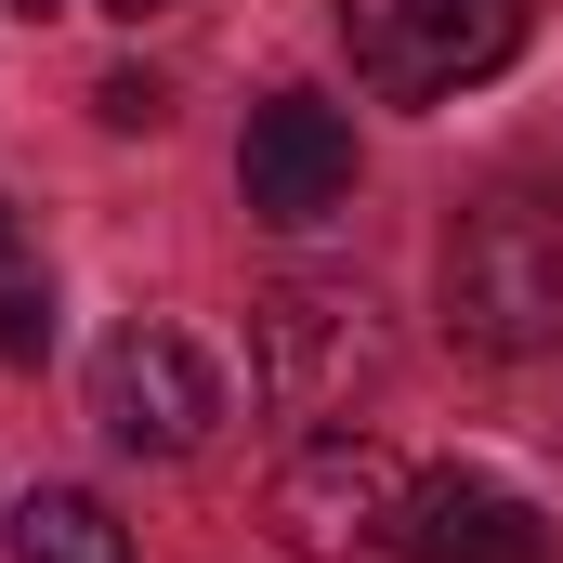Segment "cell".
<instances>
[{"label": "cell", "mask_w": 563, "mask_h": 563, "mask_svg": "<svg viewBox=\"0 0 563 563\" xmlns=\"http://www.w3.org/2000/svg\"><path fill=\"white\" fill-rule=\"evenodd\" d=\"M380 367H394V341H380L367 288H276L250 314V380H263V407H288V420H341Z\"/></svg>", "instance_id": "obj_4"}, {"label": "cell", "mask_w": 563, "mask_h": 563, "mask_svg": "<svg viewBox=\"0 0 563 563\" xmlns=\"http://www.w3.org/2000/svg\"><path fill=\"white\" fill-rule=\"evenodd\" d=\"M13 563H132V525L92 485H26L13 498Z\"/></svg>", "instance_id": "obj_8"}, {"label": "cell", "mask_w": 563, "mask_h": 563, "mask_svg": "<svg viewBox=\"0 0 563 563\" xmlns=\"http://www.w3.org/2000/svg\"><path fill=\"white\" fill-rule=\"evenodd\" d=\"M445 328L472 354H551L563 341V197L551 184H485L459 223H445Z\"/></svg>", "instance_id": "obj_1"}, {"label": "cell", "mask_w": 563, "mask_h": 563, "mask_svg": "<svg viewBox=\"0 0 563 563\" xmlns=\"http://www.w3.org/2000/svg\"><path fill=\"white\" fill-rule=\"evenodd\" d=\"M407 511H420V472L380 432H301L288 472L263 485L288 563H407Z\"/></svg>", "instance_id": "obj_2"}, {"label": "cell", "mask_w": 563, "mask_h": 563, "mask_svg": "<svg viewBox=\"0 0 563 563\" xmlns=\"http://www.w3.org/2000/svg\"><path fill=\"white\" fill-rule=\"evenodd\" d=\"M92 119H106V132H157V119H170V92H157V79H132V66H119V79L92 92Z\"/></svg>", "instance_id": "obj_10"}, {"label": "cell", "mask_w": 563, "mask_h": 563, "mask_svg": "<svg viewBox=\"0 0 563 563\" xmlns=\"http://www.w3.org/2000/svg\"><path fill=\"white\" fill-rule=\"evenodd\" d=\"M525 26H538V0H341V40H354L367 92H394V106H445V92L498 79L525 53Z\"/></svg>", "instance_id": "obj_3"}, {"label": "cell", "mask_w": 563, "mask_h": 563, "mask_svg": "<svg viewBox=\"0 0 563 563\" xmlns=\"http://www.w3.org/2000/svg\"><path fill=\"white\" fill-rule=\"evenodd\" d=\"M92 13H119V26H144V13H170V0H92Z\"/></svg>", "instance_id": "obj_12"}, {"label": "cell", "mask_w": 563, "mask_h": 563, "mask_svg": "<svg viewBox=\"0 0 563 563\" xmlns=\"http://www.w3.org/2000/svg\"><path fill=\"white\" fill-rule=\"evenodd\" d=\"M236 197H250V223H328L341 197H354V119L341 106H314V92H276V106H250V144H236Z\"/></svg>", "instance_id": "obj_6"}, {"label": "cell", "mask_w": 563, "mask_h": 563, "mask_svg": "<svg viewBox=\"0 0 563 563\" xmlns=\"http://www.w3.org/2000/svg\"><path fill=\"white\" fill-rule=\"evenodd\" d=\"M92 420H106V445H132V459H197L210 420H223V367L184 328H119L92 354Z\"/></svg>", "instance_id": "obj_5"}, {"label": "cell", "mask_w": 563, "mask_h": 563, "mask_svg": "<svg viewBox=\"0 0 563 563\" xmlns=\"http://www.w3.org/2000/svg\"><path fill=\"white\" fill-rule=\"evenodd\" d=\"M40 354H53V276L0 288V367H40Z\"/></svg>", "instance_id": "obj_9"}, {"label": "cell", "mask_w": 563, "mask_h": 563, "mask_svg": "<svg viewBox=\"0 0 563 563\" xmlns=\"http://www.w3.org/2000/svg\"><path fill=\"white\" fill-rule=\"evenodd\" d=\"M407 563H563V525L538 511V498L485 485V472H420Z\"/></svg>", "instance_id": "obj_7"}, {"label": "cell", "mask_w": 563, "mask_h": 563, "mask_svg": "<svg viewBox=\"0 0 563 563\" xmlns=\"http://www.w3.org/2000/svg\"><path fill=\"white\" fill-rule=\"evenodd\" d=\"M13 13H66V0H13Z\"/></svg>", "instance_id": "obj_13"}, {"label": "cell", "mask_w": 563, "mask_h": 563, "mask_svg": "<svg viewBox=\"0 0 563 563\" xmlns=\"http://www.w3.org/2000/svg\"><path fill=\"white\" fill-rule=\"evenodd\" d=\"M26 276H40V236H26V210L0 197V288H26Z\"/></svg>", "instance_id": "obj_11"}]
</instances>
